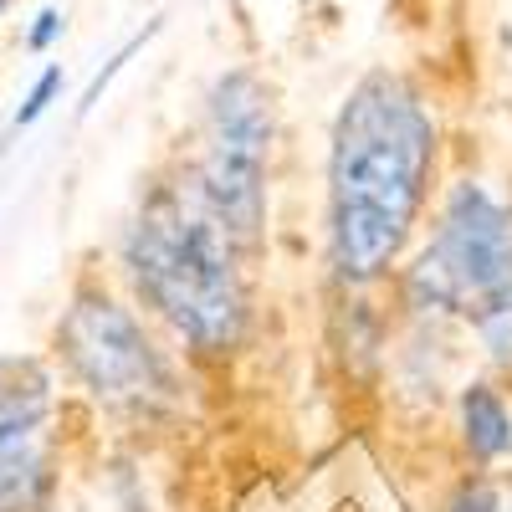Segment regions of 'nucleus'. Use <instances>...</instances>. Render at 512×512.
<instances>
[{
    "label": "nucleus",
    "instance_id": "nucleus-1",
    "mask_svg": "<svg viewBox=\"0 0 512 512\" xmlns=\"http://www.w3.org/2000/svg\"><path fill=\"white\" fill-rule=\"evenodd\" d=\"M436 159V123L400 77L374 72L349 93L333 128V256L344 277L390 272Z\"/></svg>",
    "mask_w": 512,
    "mask_h": 512
},
{
    "label": "nucleus",
    "instance_id": "nucleus-2",
    "mask_svg": "<svg viewBox=\"0 0 512 512\" xmlns=\"http://www.w3.org/2000/svg\"><path fill=\"white\" fill-rule=\"evenodd\" d=\"M128 272L139 292L175 323L190 344L226 349L236 344L246 297L236 272V241L210 216L195 185L154 190L139 221L128 226Z\"/></svg>",
    "mask_w": 512,
    "mask_h": 512
},
{
    "label": "nucleus",
    "instance_id": "nucleus-3",
    "mask_svg": "<svg viewBox=\"0 0 512 512\" xmlns=\"http://www.w3.org/2000/svg\"><path fill=\"white\" fill-rule=\"evenodd\" d=\"M425 308H461L477 318L492 354H512V210L482 190L456 185L446 195L431 251L415 267Z\"/></svg>",
    "mask_w": 512,
    "mask_h": 512
},
{
    "label": "nucleus",
    "instance_id": "nucleus-4",
    "mask_svg": "<svg viewBox=\"0 0 512 512\" xmlns=\"http://www.w3.org/2000/svg\"><path fill=\"white\" fill-rule=\"evenodd\" d=\"M267 149H272V108L267 93L251 72H231L216 82L205 113V154L195 190L210 205L236 246L256 241L262 226V175H267Z\"/></svg>",
    "mask_w": 512,
    "mask_h": 512
},
{
    "label": "nucleus",
    "instance_id": "nucleus-5",
    "mask_svg": "<svg viewBox=\"0 0 512 512\" xmlns=\"http://www.w3.org/2000/svg\"><path fill=\"white\" fill-rule=\"evenodd\" d=\"M67 369L108 405H144L159 395V359L139 318L118 308L108 292H77L57 328Z\"/></svg>",
    "mask_w": 512,
    "mask_h": 512
},
{
    "label": "nucleus",
    "instance_id": "nucleus-6",
    "mask_svg": "<svg viewBox=\"0 0 512 512\" xmlns=\"http://www.w3.org/2000/svg\"><path fill=\"white\" fill-rule=\"evenodd\" d=\"M52 456V379L31 359L0 364V512L36 507Z\"/></svg>",
    "mask_w": 512,
    "mask_h": 512
},
{
    "label": "nucleus",
    "instance_id": "nucleus-7",
    "mask_svg": "<svg viewBox=\"0 0 512 512\" xmlns=\"http://www.w3.org/2000/svg\"><path fill=\"white\" fill-rule=\"evenodd\" d=\"M461 425H466V446H472V456L497 461V456L512 451V415L497 400V390H487V384H472V390L461 395Z\"/></svg>",
    "mask_w": 512,
    "mask_h": 512
},
{
    "label": "nucleus",
    "instance_id": "nucleus-8",
    "mask_svg": "<svg viewBox=\"0 0 512 512\" xmlns=\"http://www.w3.org/2000/svg\"><path fill=\"white\" fill-rule=\"evenodd\" d=\"M57 88H62V72H57V67H47V72L36 77V88L26 93V103H21V113H16V128H26V123H36L41 113H47V108H52V98H57Z\"/></svg>",
    "mask_w": 512,
    "mask_h": 512
},
{
    "label": "nucleus",
    "instance_id": "nucleus-9",
    "mask_svg": "<svg viewBox=\"0 0 512 512\" xmlns=\"http://www.w3.org/2000/svg\"><path fill=\"white\" fill-rule=\"evenodd\" d=\"M57 31H62V16H57V11H41L36 26H31V47H36V52H41V47H52V36H57Z\"/></svg>",
    "mask_w": 512,
    "mask_h": 512
},
{
    "label": "nucleus",
    "instance_id": "nucleus-10",
    "mask_svg": "<svg viewBox=\"0 0 512 512\" xmlns=\"http://www.w3.org/2000/svg\"><path fill=\"white\" fill-rule=\"evenodd\" d=\"M492 507H497V497H492L487 487H477V492H461L446 512H492Z\"/></svg>",
    "mask_w": 512,
    "mask_h": 512
},
{
    "label": "nucleus",
    "instance_id": "nucleus-11",
    "mask_svg": "<svg viewBox=\"0 0 512 512\" xmlns=\"http://www.w3.org/2000/svg\"><path fill=\"white\" fill-rule=\"evenodd\" d=\"M0 11H6V0H0Z\"/></svg>",
    "mask_w": 512,
    "mask_h": 512
}]
</instances>
